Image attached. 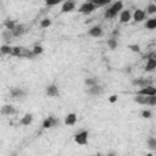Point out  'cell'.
I'll list each match as a JSON object with an SVG mask.
<instances>
[{"instance_id": "1", "label": "cell", "mask_w": 156, "mask_h": 156, "mask_svg": "<svg viewBox=\"0 0 156 156\" xmlns=\"http://www.w3.org/2000/svg\"><path fill=\"white\" fill-rule=\"evenodd\" d=\"M122 9H123V2H122V1H116L111 7H108V9L105 11V17H106V18H112V17H115L118 12H121Z\"/></svg>"}, {"instance_id": "2", "label": "cell", "mask_w": 156, "mask_h": 156, "mask_svg": "<svg viewBox=\"0 0 156 156\" xmlns=\"http://www.w3.org/2000/svg\"><path fill=\"white\" fill-rule=\"evenodd\" d=\"M74 141L79 145H85L88 143V132L87 130H82L79 133H77L74 135Z\"/></svg>"}, {"instance_id": "3", "label": "cell", "mask_w": 156, "mask_h": 156, "mask_svg": "<svg viewBox=\"0 0 156 156\" xmlns=\"http://www.w3.org/2000/svg\"><path fill=\"white\" fill-rule=\"evenodd\" d=\"M96 7H98L96 5L91 4L90 1H88V2H84V4H83L80 7H79V10H78V11H79L80 13H84V15H89V13H91V12H93V11H94Z\"/></svg>"}, {"instance_id": "4", "label": "cell", "mask_w": 156, "mask_h": 156, "mask_svg": "<svg viewBox=\"0 0 156 156\" xmlns=\"http://www.w3.org/2000/svg\"><path fill=\"white\" fill-rule=\"evenodd\" d=\"M136 94L147 95V96H150V95H156V87H154V85H147V87H145V88H140Z\"/></svg>"}, {"instance_id": "5", "label": "cell", "mask_w": 156, "mask_h": 156, "mask_svg": "<svg viewBox=\"0 0 156 156\" xmlns=\"http://www.w3.org/2000/svg\"><path fill=\"white\" fill-rule=\"evenodd\" d=\"M58 124V119L57 118H55V117H46L45 119H44V122H43V127L45 128V129H49V128H51V127H55V126H57Z\"/></svg>"}, {"instance_id": "6", "label": "cell", "mask_w": 156, "mask_h": 156, "mask_svg": "<svg viewBox=\"0 0 156 156\" xmlns=\"http://www.w3.org/2000/svg\"><path fill=\"white\" fill-rule=\"evenodd\" d=\"M74 6H76V2H74L73 0H67V1L63 2L62 9H61V12H63V13H66V12H71V11L74 9Z\"/></svg>"}, {"instance_id": "7", "label": "cell", "mask_w": 156, "mask_h": 156, "mask_svg": "<svg viewBox=\"0 0 156 156\" xmlns=\"http://www.w3.org/2000/svg\"><path fill=\"white\" fill-rule=\"evenodd\" d=\"M88 34H89L90 37L99 38V37H101V35H102V28H101L100 26H94V27H91V28L89 29Z\"/></svg>"}, {"instance_id": "8", "label": "cell", "mask_w": 156, "mask_h": 156, "mask_svg": "<svg viewBox=\"0 0 156 156\" xmlns=\"http://www.w3.org/2000/svg\"><path fill=\"white\" fill-rule=\"evenodd\" d=\"M130 20H132V15H130L129 10L121 11V15H119V22L121 23H128Z\"/></svg>"}, {"instance_id": "9", "label": "cell", "mask_w": 156, "mask_h": 156, "mask_svg": "<svg viewBox=\"0 0 156 156\" xmlns=\"http://www.w3.org/2000/svg\"><path fill=\"white\" fill-rule=\"evenodd\" d=\"M145 16H146V12H145L144 10L138 9V10H135V11H134L133 20H134L135 22H141L143 20H145Z\"/></svg>"}, {"instance_id": "10", "label": "cell", "mask_w": 156, "mask_h": 156, "mask_svg": "<svg viewBox=\"0 0 156 156\" xmlns=\"http://www.w3.org/2000/svg\"><path fill=\"white\" fill-rule=\"evenodd\" d=\"M156 68V58L155 57H149L145 65V71L146 72H151Z\"/></svg>"}, {"instance_id": "11", "label": "cell", "mask_w": 156, "mask_h": 156, "mask_svg": "<svg viewBox=\"0 0 156 156\" xmlns=\"http://www.w3.org/2000/svg\"><path fill=\"white\" fill-rule=\"evenodd\" d=\"M102 87L101 85H98V84H95V85H93V87H89V89H88V94H90V95H99V94H101L102 93Z\"/></svg>"}, {"instance_id": "12", "label": "cell", "mask_w": 156, "mask_h": 156, "mask_svg": "<svg viewBox=\"0 0 156 156\" xmlns=\"http://www.w3.org/2000/svg\"><path fill=\"white\" fill-rule=\"evenodd\" d=\"M46 95L49 96H58V89L55 84H51V85H48L46 87Z\"/></svg>"}, {"instance_id": "13", "label": "cell", "mask_w": 156, "mask_h": 156, "mask_svg": "<svg viewBox=\"0 0 156 156\" xmlns=\"http://www.w3.org/2000/svg\"><path fill=\"white\" fill-rule=\"evenodd\" d=\"M1 113L2 115H15L16 113V108L12 105H4L1 107Z\"/></svg>"}, {"instance_id": "14", "label": "cell", "mask_w": 156, "mask_h": 156, "mask_svg": "<svg viewBox=\"0 0 156 156\" xmlns=\"http://www.w3.org/2000/svg\"><path fill=\"white\" fill-rule=\"evenodd\" d=\"M77 121V115L76 113H68L65 117V124L66 126H73Z\"/></svg>"}, {"instance_id": "15", "label": "cell", "mask_w": 156, "mask_h": 156, "mask_svg": "<svg viewBox=\"0 0 156 156\" xmlns=\"http://www.w3.org/2000/svg\"><path fill=\"white\" fill-rule=\"evenodd\" d=\"M11 32H12L13 37H21V35L26 32V29H24V26H23V24H17Z\"/></svg>"}, {"instance_id": "16", "label": "cell", "mask_w": 156, "mask_h": 156, "mask_svg": "<svg viewBox=\"0 0 156 156\" xmlns=\"http://www.w3.org/2000/svg\"><path fill=\"white\" fill-rule=\"evenodd\" d=\"M147 99L149 96L147 95H140V94H136L135 98H134V101L140 104V105H147Z\"/></svg>"}, {"instance_id": "17", "label": "cell", "mask_w": 156, "mask_h": 156, "mask_svg": "<svg viewBox=\"0 0 156 156\" xmlns=\"http://www.w3.org/2000/svg\"><path fill=\"white\" fill-rule=\"evenodd\" d=\"M32 122H33V116H32L30 113H26V115L21 118V122H20V123H21L22 126H29Z\"/></svg>"}, {"instance_id": "18", "label": "cell", "mask_w": 156, "mask_h": 156, "mask_svg": "<svg viewBox=\"0 0 156 156\" xmlns=\"http://www.w3.org/2000/svg\"><path fill=\"white\" fill-rule=\"evenodd\" d=\"M133 84L134 85H139L140 88H145L147 85H151V82L147 80V79H134L133 80Z\"/></svg>"}, {"instance_id": "19", "label": "cell", "mask_w": 156, "mask_h": 156, "mask_svg": "<svg viewBox=\"0 0 156 156\" xmlns=\"http://www.w3.org/2000/svg\"><path fill=\"white\" fill-rule=\"evenodd\" d=\"M23 51H24V48H21V46H13V48H12V52H11V55H12V56L22 57V56H23Z\"/></svg>"}, {"instance_id": "20", "label": "cell", "mask_w": 156, "mask_h": 156, "mask_svg": "<svg viewBox=\"0 0 156 156\" xmlns=\"http://www.w3.org/2000/svg\"><path fill=\"white\" fill-rule=\"evenodd\" d=\"M10 93H11V95H12L13 98H20V96L26 95V93H24L22 89H20V88H12V89L10 90Z\"/></svg>"}, {"instance_id": "21", "label": "cell", "mask_w": 156, "mask_h": 156, "mask_svg": "<svg viewBox=\"0 0 156 156\" xmlns=\"http://www.w3.org/2000/svg\"><path fill=\"white\" fill-rule=\"evenodd\" d=\"M145 27L147 29H156V17H151L146 21L145 23Z\"/></svg>"}, {"instance_id": "22", "label": "cell", "mask_w": 156, "mask_h": 156, "mask_svg": "<svg viewBox=\"0 0 156 156\" xmlns=\"http://www.w3.org/2000/svg\"><path fill=\"white\" fill-rule=\"evenodd\" d=\"M12 37H13V34H12V32L10 29L5 28L2 30V40L4 41H10V38H12Z\"/></svg>"}, {"instance_id": "23", "label": "cell", "mask_w": 156, "mask_h": 156, "mask_svg": "<svg viewBox=\"0 0 156 156\" xmlns=\"http://www.w3.org/2000/svg\"><path fill=\"white\" fill-rule=\"evenodd\" d=\"M4 26H5V28L12 30V29L17 26V23H16L13 20H5V21H4Z\"/></svg>"}, {"instance_id": "24", "label": "cell", "mask_w": 156, "mask_h": 156, "mask_svg": "<svg viewBox=\"0 0 156 156\" xmlns=\"http://www.w3.org/2000/svg\"><path fill=\"white\" fill-rule=\"evenodd\" d=\"M91 4H94V5H96L98 7H100V6H105V5H107L108 2H111V0H89Z\"/></svg>"}, {"instance_id": "25", "label": "cell", "mask_w": 156, "mask_h": 156, "mask_svg": "<svg viewBox=\"0 0 156 156\" xmlns=\"http://www.w3.org/2000/svg\"><path fill=\"white\" fill-rule=\"evenodd\" d=\"M1 54L2 55H6V54H10L11 55V52H12V46H10V45H6V44H4V45H1Z\"/></svg>"}, {"instance_id": "26", "label": "cell", "mask_w": 156, "mask_h": 156, "mask_svg": "<svg viewBox=\"0 0 156 156\" xmlns=\"http://www.w3.org/2000/svg\"><path fill=\"white\" fill-rule=\"evenodd\" d=\"M147 147H149L150 150H156V139H155V138L150 136V138L147 139Z\"/></svg>"}, {"instance_id": "27", "label": "cell", "mask_w": 156, "mask_h": 156, "mask_svg": "<svg viewBox=\"0 0 156 156\" xmlns=\"http://www.w3.org/2000/svg\"><path fill=\"white\" fill-rule=\"evenodd\" d=\"M107 45L110 46V49H116V48H117V39H116V38H110V39H107Z\"/></svg>"}, {"instance_id": "28", "label": "cell", "mask_w": 156, "mask_h": 156, "mask_svg": "<svg viewBox=\"0 0 156 156\" xmlns=\"http://www.w3.org/2000/svg\"><path fill=\"white\" fill-rule=\"evenodd\" d=\"M34 56H37L33 50H28V49H24L23 51V57H27V58H34Z\"/></svg>"}, {"instance_id": "29", "label": "cell", "mask_w": 156, "mask_h": 156, "mask_svg": "<svg viewBox=\"0 0 156 156\" xmlns=\"http://www.w3.org/2000/svg\"><path fill=\"white\" fill-rule=\"evenodd\" d=\"M146 13H149V15L156 13V5L155 4H149L147 7H146Z\"/></svg>"}, {"instance_id": "30", "label": "cell", "mask_w": 156, "mask_h": 156, "mask_svg": "<svg viewBox=\"0 0 156 156\" xmlns=\"http://www.w3.org/2000/svg\"><path fill=\"white\" fill-rule=\"evenodd\" d=\"M32 50H33V52H34L35 55H40V54H43V51H44V49H43L41 45H35Z\"/></svg>"}, {"instance_id": "31", "label": "cell", "mask_w": 156, "mask_h": 156, "mask_svg": "<svg viewBox=\"0 0 156 156\" xmlns=\"http://www.w3.org/2000/svg\"><path fill=\"white\" fill-rule=\"evenodd\" d=\"M84 83H85V84H87L88 87H93V85L98 84V83H96V79H95V78H85Z\"/></svg>"}, {"instance_id": "32", "label": "cell", "mask_w": 156, "mask_h": 156, "mask_svg": "<svg viewBox=\"0 0 156 156\" xmlns=\"http://www.w3.org/2000/svg\"><path fill=\"white\" fill-rule=\"evenodd\" d=\"M147 105H151V106L156 105V95H150V96H149V99H147Z\"/></svg>"}, {"instance_id": "33", "label": "cell", "mask_w": 156, "mask_h": 156, "mask_svg": "<svg viewBox=\"0 0 156 156\" xmlns=\"http://www.w3.org/2000/svg\"><path fill=\"white\" fill-rule=\"evenodd\" d=\"M51 24V21L49 20V18H44L41 22H40V26L43 27V28H46V27H49Z\"/></svg>"}, {"instance_id": "34", "label": "cell", "mask_w": 156, "mask_h": 156, "mask_svg": "<svg viewBox=\"0 0 156 156\" xmlns=\"http://www.w3.org/2000/svg\"><path fill=\"white\" fill-rule=\"evenodd\" d=\"M128 48H129L132 51H134V52H139V51H140V46H139L138 44H130Z\"/></svg>"}, {"instance_id": "35", "label": "cell", "mask_w": 156, "mask_h": 156, "mask_svg": "<svg viewBox=\"0 0 156 156\" xmlns=\"http://www.w3.org/2000/svg\"><path fill=\"white\" fill-rule=\"evenodd\" d=\"M141 116H143L144 118H150V117H151V112H150L149 110H145V111L141 112Z\"/></svg>"}, {"instance_id": "36", "label": "cell", "mask_w": 156, "mask_h": 156, "mask_svg": "<svg viewBox=\"0 0 156 156\" xmlns=\"http://www.w3.org/2000/svg\"><path fill=\"white\" fill-rule=\"evenodd\" d=\"M61 0H45V2L48 4V5H50V6H52V5H56V4H58Z\"/></svg>"}, {"instance_id": "37", "label": "cell", "mask_w": 156, "mask_h": 156, "mask_svg": "<svg viewBox=\"0 0 156 156\" xmlns=\"http://www.w3.org/2000/svg\"><path fill=\"white\" fill-rule=\"evenodd\" d=\"M108 101H110V102H112V104H113V102H116V101H117V95H111V96L108 98Z\"/></svg>"}, {"instance_id": "38", "label": "cell", "mask_w": 156, "mask_h": 156, "mask_svg": "<svg viewBox=\"0 0 156 156\" xmlns=\"http://www.w3.org/2000/svg\"><path fill=\"white\" fill-rule=\"evenodd\" d=\"M155 154H156V150H155Z\"/></svg>"}, {"instance_id": "39", "label": "cell", "mask_w": 156, "mask_h": 156, "mask_svg": "<svg viewBox=\"0 0 156 156\" xmlns=\"http://www.w3.org/2000/svg\"><path fill=\"white\" fill-rule=\"evenodd\" d=\"M155 1H156V0H155Z\"/></svg>"}]
</instances>
